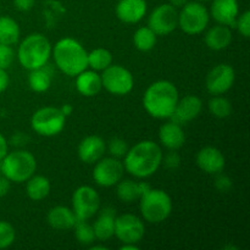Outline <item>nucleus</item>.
<instances>
[{"label":"nucleus","mask_w":250,"mask_h":250,"mask_svg":"<svg viewBox=\"0 0 250 250\" xmlns=\"http://www.w3.org/2000/svg\"><path fill=\"white\" fill-rule=\"evenodd\" d=\"M163 149L156 142H138L125 155V171L139 180L148 178L159 170L163 164Z\"/></svg>","instance_id":"nucleus-1"},{"label":"nucleus","mask_w":250,"mask_h":250,"mask_svg":"<svg viewBox=\"0 0 250 250\" xmlns=\"http://www.w3.org/2000/svg\"><path fill=\"white\" fill-rule=\"evenodd\" d=\"M178 99L177 87L171 81L160 80L146 88L143 95V106L154 119H171Z\"/></svg>","instance_id":"nucleus-2"},{"label":"nucleus","mask_w":250,"mask_h":250,"mask_svg":"<svg viewBox=\"0 0 250 250\" xmlns=\"http://www.w3.org/2000/svg\"><path fill=\"white\" fill-rule=\"evenodd\" d=\"M51 56L56 67L70 77H76L88 68V51L73 38L60 39L53 46Z\"/></svg>","instance_id":"nucleus-3"},{"label":"nucleus","mask_w":250,"mask_h":250,"mask_svg":"<svg viewBox=\"0 0 250 250\" xmlns=\"http://www.w3.org/2000/svg\"><path fill=\"white\" fill-rule=\"evenodd\" d=\"M50 41L42 33H32L20 43L17 49V60L26 70L45 67L51 56Z\"/></svg>","instance_id":"nucleus-4"},{"label":"nucleus","mask_w":250,"mask_h":250,"mask_svg":"<svg viewBox=\"0 0 250 250\" xmlns=\"http://www.w3.org/2000/svg\"><path fill=\"white\" fill-rule=\"evenodd\" d=\"M138 202L142 217L149 224H161L166 221L172 212V199L164 189L150 188Z\"/></svg>","instance_id":"nucleus-5"},{"label":"nucleus","mask_w":250,"mask_h":250,"mask_svg":"<svg viewBox=\"0 0 250 250\" xmlns=\"http://www.w3.org/2000/svg\"><path fill=\"white\" fill-rule=\"evenodd\" d=\"M37 170L36 156L28 150H14L7 153L0 161V172L10 182L23 183Z\"/></svg>","instance_id":"nucleus-6"},{"label":"nucleus","mask_w":250,"mask_h":250,"mask_svg":"<svg viewBox=\"0 0 250 250\" xmlns=\"http://www.w3.org/2000/svg\"><path fill=\"white\" fill-rule=\"evenodd\" d=\"M210 12L203 2L187 1L178 12V27L189 36H197L208 28Z\"/></svg>","instance_id":"nucleus-7"},{"label":"nucleus","mask_w":250,"mask_h":250,"mask_svg":"<svg viewBox=\"0 0 250 250\" xmlns=\"http://www.w3.org/2000/svg\"><path fill=\"white\" fill-rule=\"evenodd\" d=\"M66 117L59 107L44 106L37 110L31 117V127L42 137H54L62 132Z\"/></svg>","instance_id":"nucleus-8"},{"label":"nucleus","mask_w":250,"mask_h":250,"mask_svg":"<svg viewBox=\"0 0 250 250\" xmlns=\"http://www.w3.org/2000/svg\"><path fill=\"white\" fill-rule=\"evenodd\" d=\"M102 84L106 92L114 95H127L134 87L133 75L129 70L121 65H111L100 73Z\"/></svg>","instance_id":"nucleus-9"},{"label":"nucleus","mask_w":250,"mask_h":250,"mask_svg":"<svg viewBox=\"0 0 250 250\" xmlns=\"http://www.w3.org/2000/svg\"><path fill=\"white\" fill-rule=\"evenodd\" d=\"M72 211L77 221H88L100 210V195L90 186H81L73 192Z\"/></svg>","instance_id":"nucleus-10"},{"label":"nucleus","mask_w":250,"mask_h":250,"mask_svg":"<svg viewBox=\"0 0 250 250\" xmlns=\"http://www.w3.org/2000/svg\"><path fill=\"white\" fill-rule=\"evenodd\" d=\"M125 166L120 159L109 156H103L94 164L93 168V180L98 186L110 188L116 186L124 178Z\"/></svg>","instance_id":"nucleus-11"},{"label":"nucleus","mask_w":250,"mask_h":250,"mask_svg":"<svg viewBox=\"0 0 250 250\" xmlns=\"http://www.w3.org/2000/svg\"><path fill=\"white\" fill-rule=\"evenodd\" d=\"M146 234L143 220L134 214H124L115 219L114 236L122 244H138Z\"/></svg>","instance_id":"nucleus-12"},{"label":"nucleus","mask_w":250,"mask_h":250,"mask_svg":"<svg viewBox=\"0 0 250 250\" xmlns=\"http://www.w3.org/2000/svg\"><path fill=\"white\" fill-rule=\"evenodd\" d=\"M148 27L156 36H168L178 27V11L171 4L158 5L150 12Z\"/></svg>","instance_id":"nucleus-13"},{"label":"nucleus","mask_w":250,"mask_h":250,"mask_svg":"<svg viewBox=\"0 0 250 250\" xmlns=\"http://www.w3.org/2000/svg\"><path fill=\"white\" fill-rule=\"evenodd\" d=\"M236 72L229 63H219L208 72L205 85L210 94L222 95L229 92L234 84Z\"/></svg>","instance_id":"nucleus-14"},{"label":"nucleus","mask_w":250,"mask_h":250,"mask_svg":"<svg viewBox=\"0 0 250 250\" xmlns=\"http://www.w3.org/2000/svg\"><path fill=\"white\" fill-rule=\"evenodd\" d=\"M195 164L203 172L208 175H217L226 166V159L222 151L215 146H204L195 156Z\"/></svg>","instance_id":"nucleus-15"},{"label":"nucleus","mask_w":250,"mask_h":250,"mask_svg":"<svg viewBox=\"0 0 250 250\" xmlns=\"http://www.w3.org/2000/svg\"><path fill=\"white\" fill-rule=\"evenodd\" d=\"M148 11L146 0H119L115 7L117 19L127 24L138 23Z\"/></svg>","instance_id":"nucleus-16"},{"label":"nucleus","mask_w":250,"mask_h":250,"mask_svg":"<svg viewBox=\"0 0 250 250\" xmlns=\"http://www.w3.org/2000/svg\"><path fill=\"white\" fill-rule=\"evenodd\" d=\"M203 110V100L197 95H185L178 99L171 119L177 124H187L200 115Z\"/></svg>","instance_id":"nucleus-17"},{"label":"nucleus","mask_w":250,"mask_h":250,"mask_svg":"<svg viewBox=\"0 0 250 250\" xmlns=\"http://www.w3.org/2000/svg\"><path fill=\"white\" fill-rule=\"evenodd\" d=\"M210 16L219 24L234 27L239 15V5L237 0H212Z\"/></svg>","instance_id":"nucleus-18"},{"label":"nucleus","mask_w":250,"mask_h":250,"mask_svg":"<svg viewBox=\"0 0 250 250\" xmlns=\"http://www.w3.org/2000/svg\"><path fill=\"white\" fill-rule=\"evenodd\" d=\"M106 151V143L99 136H87L78 146V158L82 163L94 165L104 156Z\"/></svg>","instance_id":"nucleus-19"},{"label":"nucleus","mask_w":250,"mask_h":250,"mask_svg":"<svg viewBox=\"0 0 250 250\" xmlns=\"http://www.w3.org/2000/svg\"><path fill=\"white\" fill-rule=\"evenodd\" d=\"M159 141L168 150H178L186 143V133L182 126L175 121H168L159 128Z\"/></svg>","instance_id":"nucleus-20"},{"label":"nucleus","mask_w":250,"mask_h":250,"mask_svg":"<svg viewBox=\"0 0 250 250\" xmlns=\"http://www.w3.org/2000/svg\"><path fill=\"white\" fill-rule=\"evenodd\" d=\"M46 221L49 226L56 231H68L75 227L77 222L75 212L72 209L63 205H58V207L51 208L46 215Z\"/></svg>","instance_id":"nucleus-21"},{"label":"nucleus","mask_w":250,"mask_h":250,"mask_svg":"<svg viewBox=\"0 0 250 250\" xmlns=\"http://www.w3.org/2000/svg\"><path fill=\"white\" fill-rule=\"evenodd\" d=\"M151 186L146 182H137L132 180H121L116 185V195L120 202L131 204L142 198L144 193L148 192Z\"/></svg>","instance_id":"nucleus-22"},{"label":"nucleus","mask_w":250,"mask_h":250,"mask_svg":"<svg viewBox=\"0 0 250 250\" xmlns=\"http://www.w3.org/2000/svg\"><path fill=\"white\" fill-rule=\"evenodd\" d=\"M76 89L83 97H95L103 89L100 73L94 70H84L76 76Z\"/></svg>","instance_id":"nucleus-23"},{"label":"nucleus","mask_w":250,"mask_h":250,"mask_svg":"<svg viewBox=\"0 0 250 250\" xmlns=\"http://www.w3.org/2000/svg\"><path fill=\"white\" fill-rule=\"evenodd\" d=\"M115 219L116 212L112 208L106 207L102 210L98 219L92 225L94 229L95 238L99 242H106L114 237L115 233Z\"/></svg>","instance_id":"nucleus-24"},{"label":"nucleus","mask_w":250,"mask_h":250,"mask_svg":"<svg viewBox=\"0 0 250 250\" xmlns=\"http://www.w3.org/2000/svg\"><path fill=\"white\" fill-rule=\"evenodd\" d=\"M204 41L208 48L211 49V50H225L231 45L232 41H233V34H232L229 27L217 23L216 26L208 29Z\"/></svg>","instance_id":"nucleus-25"},{"label":"nucleus","mask_w":250,"mask_h":250,"mask_svg":"<svg viewBox=\"0 0 250 250\" xmlns=\"http://www.w3.org/2000/svg\"><path fill=\"white\" fill-rule=\"evenodd\" d=\"M51 185L48 177L33 175L26 181V194L33 202H41L50 194Z\"/></svg>","instance_id":"nucleus-26"},{"label":"nucleus","mask_w":250,"mask_h":250,"mask_svg":"<svg viewBox=\"0 0 250 250\" xmlns=\"http://www.w3.org/2000/svg\"><path fill=\"white\" fill-rule=\"evenodd\" d=\"M21 29L15 19L10 16H0V44L15 45L19 43Z\"/></svg>","instance_id":"nucleus-27"},{"label":"nucleus","mask_w":250,"mask_h":250,"mask_svg":"<svg viewBox=\"0 0 250 250\" xmlns=\"http://www.w3.org/2000/svg\"><path fill=\"white\" fill-rule=\"evenodd\" d=\"M156 41H158V36L148 26L139 27L133 34L134 46H136L137 50L143 51V53L153 50Z\"/></svg>","instance_id":"nucleus-28"},{"label":"nucleus","mask_w":250,"mask_h":250,"mask_svg":"<svg viewBox=\"0 0 250 250\" xmlns=\"http://www.w3.org/2000/svg\"><path fill=\"white\" fill-rule=\"evenodd\" d=\"M88 67L97 72H102L112 63L111 51L105 48H97L88 53Z\"/></svg>","instance_id":"nucleus-29"},{"label":"nucleus","mask_w":250,"mask_h":250,"mask_svg":"<svg viewBox=\"0 0 250 250\" xmlns=\"http://www.w3.org/2000/svg\"><path fill=\"white\" fill-rule=\"evenodd\" d=\"M28 85L36 93L46 92L51 85V75L44 67L29 71Z\"/></svg>","instance_id":"nucleus-30"},{"label":"nucleus","mask_w":250,"mask_h":250,"mask_svg":"<svg viewBox=\"0 0 250 250\" xmlns=\"http://www.w3.org/2000/svg\"><path fill=\"white\" fill-rule=\"evenodd\" d=\"M208 106H209L212 116H215L216 119H227L232 114L231 102L222 95H214L209 100Z\"/></svg>","instance_id":"nucleus-31"},{"label":"nucleus","mask_w":250,"mask_h":250,"mask_svg":"<svg viewBox=\"0 0 250 250\" xmlns=\"http://www.w3.org/2000/svg\"><path fill=\"white\" fill-rule=\"evenodd\" d=\"M73 229H75L76 239L82 246H92L97 241L93 226L90 224H88L87 221H77Z\"/></svg>","instance_id":"nucleus-32"},{"label":"nucleus","mask_w":250,"mask_h":250,"mask_svg":"<svg viewBox=\"0 0 250 250\" xmlns=\"http://www.w3.org/2000/svg\"><path fill=\"white\" fill-rule=\"evenodd\" d=\"M16 241V231L10 222L0 220V250L6 249Z\"/></svg>","instance_id":"nucleus-33"},{"label":"nucleus","mask_w":250,"mask_h":250,"mask_svg":"<svg viewBox=\"0 0 250 250\" xmlns=\"http://www.w3.org/2000/svg\"><path fill=\"white\" fill-rule=\"evenodd\" d=\"M106 149L109 150L110 155L114 156V158H117V159H121V158H125V155H126V153L128 151V144H127V142L125 141V139L122 138H112L111 141L109 142V144H107Z\"/></svg>","instance_id":"nucleus-34"},{"label":"nucleus","mask_w":250,"mask_h":250,"mask_svg":"<svg viewBox=\"0 0 250 250\" xmlns=\"http://www.w3.org/2000/svg\"><path fill=\"white\" fill-rule=\"evenodd\" d=\"M15 60V51L11 45L0 44V68L7 70Z\"/></svg>","instance_id":"nucleus-35"},{"label":"nucleus","mask_w":250,"mask_h":250,"mask_svg":"<svg viewBox=\"0 0 250 250\" xmlns=\"http://www.w3.org/2000/svg\"><path fill=\"white\" fill-rule=\"evenodd\" d=\"M234 27L237 28L238 33H241V36H243L244 38H249L250 37V11L249 10L244 11L243 14L238 15Z\"/></svg>","instance_id":"nucleus-36"},{"label":"nucleus","mask_w":250,"mask_h":250,"mask_svg":"<svg viewBox=\"0 0 250 250\" xmlns=\"http://www.w3.org/2000/svg\"><path fill=\"white\" fill-rule=\"evenodd\" d=\"M214 185H215V188H216L219 192L227 193L232 189V186H233V183H232V180L229 177V176H226V175H224L222 172H220L216 175Z\"/></svg>","instance_id":"nucleus-37"},{"label":"nucleus","mask_w":250,"mask_h":250,"mask_svg":"<svg viewBox=\"0 0 250 250\" xmlns=\"http://www.w3.org/2000/svg\"><path fill=\"white\" fill-rule=\"evenodd\" d=\"M163 163L170 170H176L181 165V156L177 150H170L166 156H163Z\"/></svg>","instance_id":"nucleus-38"},{"label":"nucleus","mask_w":250,"mask_h":250,"mask_svg":"<svg viewBox=\"0 0 250 250\" xmlns=\"http://www.w3.org/2000/svg\"><path fill=\"white\" fill-rule=\"evenodd\" d=\"M34 2H36V0H14V6L19 11L27 12L33 9Z\"/></svg>","instance_id":"nucleus-39"},{"label":"nucleus","mask_w":250,"mask_h":250,"mask_svg":"<svg viewBox=\"0 0 250 250\" xmlns=\"http://www.w3.org/2000/svg\"><path fill=\"white\" fill-rule=\"evenodd\" d=\"M9 84H10V77L9 75H7L6 70H1V68H0V94L4 93L5 90L7 89Z\"/></svg>","instance_id":"nucleus-40"},{"label":"nucleus","mask_w":250,"mask_h":250,"mask_svg":"<svg viewBox=\"0 0 250 250\" xmlns=\"http://www.w3.org/2000/svg\"><path fill=\"white\" fill-rule=\"evenodd\" d=\"M10 187H11V182H10L5 176H0V198L7 195Z\"/></svg>","instance_id":"nucleus-41"},{"label":"nucleus","mask_w":250,"mask_h":250,"mask_svg":"<svg viewBox=\"0 0 250 250\" xmlns=\"http://www.w3.org/2000/svg\"><path fill=\"white\" fill-rule=\"evenodd\" d=\"M7 153H9V142L0 133V161L5 158Z\"/></svg>","instance_id":"nucleus-42"},{"label":"nucleus","mask_w":250,"mask_h":250,"mask_svg":"<svg viewBox=\"0 0 250 250\" xmlns=\"http://www.w3.org/2000/svg\"><path fill=\"white\" fill-rule=\"evenodd\" d=\"M59 109H60V111L62 112L63 115H65V117L70 116V115L72 114V111H73V106L71 104H63L62 106L59 107Z\"/></svg>","instance_id":"nucleus-43"},{"label":"nucleus","mask_w":250,"mask_h":250,"mask_svg":"<svg viewBox=\"0 0 250 250\" xmlns=\"http://www.w3.org/2000/svg\"><path fill=\"white\" fill-rule=\"evenodd\" d=\"M187 1L188 0H168V4H171L173 7L178 9V7H182Z\"/></svg>","instance_id":"nucleus-44"},{"label":"nucleus","mask_w":250,"mask_h":250,"mask_svg":"<svg viewBox=\"0 0 250 250\" xmlns=\"http://www.w3.org/2000/svg\"><path fill=\"white\" fill-rule=\"evenodd\" d=\"M120 250H139V247L137 244H132V243H126L122 244L120 247Z\"/></svg>","instance_id":"nucleus-45"},{"label":"nucleus","mask_w":250,"mask_h":250,"mask_svg":"<svg viewBox=\"0 0 250 250\" xmlns=\"http://www.w3.org/2000/svg\"><path fill=\"white\" fill-rule=\"evenodd\" d=\"M97 249L107 250V247H104V246H93V247H90V250H97Z\"/></svg>","instance_id":"nucleus-46"},{"label":"nucleus","mask_w":250,"mask_h":250,"mask_svg":"<svg viewBox=\"0 0 250 250\" xmlns=\"http://www.w3.org/2000/svg\"><path fill=\"white\" fill-rule=\"evenodd\" d=\"M197 1H199V2H205V1H209V0H197Z\"/></svg>","instance_id":"nucleus-47"}]
</instances>
